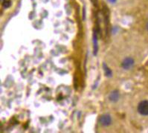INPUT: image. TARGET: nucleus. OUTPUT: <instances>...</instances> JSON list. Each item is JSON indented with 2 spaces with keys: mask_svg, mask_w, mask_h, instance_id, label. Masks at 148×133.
<instances>
[{
  "mask_svg": "<svg viewBox=\"0 0 148 133\" xmlns=\"http://www.w3.org/2000/svg\"><path fill=\"white\" fill-rule=\"evenodd\" d=\"M138 111L142 115H148V100L140 102L138 106Z\"/></svg>",
  "mask_w": 148,
  "mask_h": 133,
  "instance_id": "obj_1",
  "label": "nucleus"
},
{
  "mask_svg": "<svg viewBox=\"0 0 148 133\" xmlns=\"http://www.w3.org/2000/svg\"><path fill=\"white\" fill-rule=\"evenodd\" d=\"M134 65V60L131 57H127L126 58L125 60H124V61L122 62V67L124 68V69H130V68H132Z\"/></svg>",
  "mask_w": 148,
  "mask_h": 133,
  "instance_id": "obj_2",
  "label": "nucleus"
},
{
  "mask_svg": "<svg viewBox=\"0 0 148 133\" xmlns=\"http://www.w3.org/2000/svg\"><path fill=\"white\" fill-rule=\"evenodd\" d=\"M111 117L109 115L106 114L103 115L101 116L100 117V123H101V125H103V126H107L111 123Z\"/></svg>",
  "mask_w": 148,
  "mask_h": 133,
  "instance_id": "obj_3",
  "label": "nucleus"
},
{
  "mask_svg": "<svg viewBox=\"0 0 148 133\" xmlns=\"http://www.w3.org/2000/svg\"><path fill=\"white\" fill-rule=\"evenodd\" d=\"M109 98H110V100H111V101H113V102L117 101V100H119V93L118 92V91H112V92L110 94Z\"/></svg>",
  "mask_w": 148,
  "mask_h": 133,
  "instance_id": "obj_4",
  "label": "nucleus"
},
{
  "mask_svg": "<svg viewBox=\"0 0 148 133\" xmlns=\"http://www.w3.org/2000/svg\"><path fill=\"white\" fill-rule=\"evenodd\" d=\"M93 42H94V55H97V52H98V39L96 37L95 33H94V36H93Z\"/></svg>",
  "mask_w": 148,
  "mask_h": 133,
  "instance_id": "obj_5",
  "label": "nucleus"
},
{
  "mask_svg": "<svg viewBox=\"0 0 148 133\" xmlns=\"http://www.w3.org/2000/svg\"><path fill=\"white\" fill-rule=\"evenodd\" d=\"M103 69H104L105 74H106V77H111L112 72H111V71H110V68H109L108 67L106 66V64H103Z\"/></svg>",
  "mask_w": 148,
  "mask_h": 133,
  "instance_id": "obj_6",
  "label": "nucleus"
},
{
  "mask_svg": "<svg viewBox=\"0 0 148 133\" xmlns=\"http://www.w3.org/2000/svg\"><path fill=\"white\" fill-rule=\"evenodd\" d=\"M11 5V0H2V5L4 8H9Z\"/></svg>",
  "mask_w": 148,
  "mask_h": 133,
  "instance_id": "obj_7",
  "label": "nucleus"
},
{
  "mask_svg": "<svg viewBox=\"0 0 148 133\" xmlns=\"http://www.w3.org/2000/svg\"><path fill=\"white\" fill-rule=\"evenodd\" d=\"M108 1H109V2H112V3H113V2H115L116 0H108Z\"/></svg>",
  "mask_w": 148,
  "mask_h": 133,
  "instance_id": "obj_8",
  "label": "nucleus"
},
{
  "mask_svg": "<svg viewBox=\"0 0 148 133\" xmlns=\"http://www.w3.org/2000/svg\"><path fill=\"white\" fill-rule=\"evenodd\" d=\"M147 30H148V23H147Z\"/></svg>",
  "mask_w": 148,
  "mask_h": 133,
  "instance_id": "obj_9",
  "label": "nucleus"
}]
</instances>
